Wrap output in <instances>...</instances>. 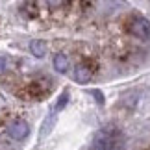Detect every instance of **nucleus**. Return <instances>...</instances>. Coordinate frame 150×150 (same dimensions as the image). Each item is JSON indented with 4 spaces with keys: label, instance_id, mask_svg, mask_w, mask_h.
<instances>
[{
    "label": "nucleus",
    "instance_id": "5",
    "mask_svg": "<svg viewBox=\"0 0 150 150\" xmlns=\"http://www.w3.org/2000/svg\"><path fill=\"white\" fill-rule=\"evenodd\" d=\"M21 13L24 15L26 19H35L39 15V8L35 4V0H26V2L21 6Z\"/></svg>",
    "mask_w": 150,
    "mask_h": 150
},
{
    "label": "nucleus",
    "instance_id": "7",
    "mask_svg": "<svg viewBox=\"0 0 150 150\" xmlns=\"http://www.w3.org/2000/svg\"><path fill=\"white\" fill-rule=\"evenodd\" d=\"M69 67H71V61H69V57L65 54H56L54 56V69L57 72L65 74L69 71Z\"/></svg>",
    "mask_w": 150,
    "mask_h": 150
},
{
    "label": "nucleus",
    "instance_id": "8",
    "mask_svg": "<svg viewBox=\"0 0 150 150\" xmlns=\"http://www.w3.org/2000/svg\"><path fill=\"white\" fill-rule=\"evenodd\" d=\"M30 52L35 57H45V54H47V43L43 39H33L30 43Z\"/></svg>",
    "mask_w": 150,
    "mask_h": 150
},
{
    "label": "nucleus",
    "instance_id": "1",
    "mask_svg": "<svg viewBox=\"0 0 150 150\" xmlns=\"http://www.w3.org/2000/svg\"><path fill=\"white\" fill-rule=\"evenodd\" d=\"M122 146V139L117 132L111 130H100L98 134L95 135V150H119Z\"/></svg>",
    "mask_w": 150,
    "mask_h": 150
},
{
    "label": "nucleus",
    "instance_id": "2",
    "mask_svg": "<svg viewBox=\"0 0 150 150\" xmlns=\"http://www.w3.org/2000/svg\"><path fill=\"white\" fill-rule=\"evenodd\" d=\"M128 32L137 39L148 41L150 39V21L141 15H134L128 22Z\"/></svg>",
    "mask_w": 150,
    "mask_h": 150
},
{
    "label": "nucleus",
    "instance_id": "11",
    "mask_svg": "<svg viewBox=\"0 0 150 150\" xmlns=\"http://www.w3.org/2000/svg\"><path fill=\"white\" fill-rule=\"evenodd\" d=\"M93 95L96 96V102L98 104H104V95L100 93V91H93Z\"/></svg>",
    "mask_w": 150,
    "mask_h": 150
},
{
    "label": "nucleus",
    "instance_id": "10",
    "mask_svg": "<svg viewBox=\"0 0 150 150\" xmlns=\"http://www.w3.org/2000/svg\"><path fill=\"white\" fill-rule=\"evenodd\" d=\"M67 100H69V93H63L61 96H59V102H57V106H56V109H61L63 106L67 104Z\"/></svg>",
    "mask_w": 150,
    "mask_h": 150
},
{
    "label": "nucleus",
    "instance_id": "4",
    "mask_svg": "<svg viewBox=\"0 0 150 150\" xmlns=\"http://www.w3.org/2000/svg\"><path fill=\"white\" fill-rule=\"evenodd\" d=\"M74 80H76L78 83L91 82V80H93V69H91L89 65H85V63L76 65V69H74Z\"/></svg>",
    "mask_w": 150,
    "mask_h": 150
},
{
    "label": "nucleus",
    "instance_id": "9",
    "mask_svg": "<svg viewBox=\"0 0 150 150\" xmlns=\"http://www.w3.org/2000/svg\"><path fill=\"white\" fill-rule=\"evenodd\" d=\"M65 2H67V0H47V6L50 9H59V8L65 6Z\"/></svg>",
    "mask_w": 150,
    "mask_h": 150
},
{
    "label": "nucleus",
    "instance_id": "3",
    "mask_svg": "<svg viewBox=\"0 0 150 150\" xmlns=\"http://www.w3.org/2000/svg\"><path fill=\"white\" fill-rule=\"evenodd\" d=\"M8 134L11 139H15V141H22V139H26L28 134H30V126H28L26 120H15V122H11L9 124V128H8Z\"/></svg>",
    "mask_w": 150,
    "mask_h": 150
},
{
    "label": "nucleus",
    "instance_id": "6",
    "mask_svg": "<svg viewBox=\"0 0 150 150\" xmlns=\"http://www.w3.org/2000/svg\"><path fill=\"white\" fill-rule=\"evenodd\" d=\"M43 82H32V85L28 87V93H30L32 98H41V96L47 95V91H50V85H41Z\"/></svg>",
    "mask_w": 150,
    "mask_h": 150
}]
</instances>
